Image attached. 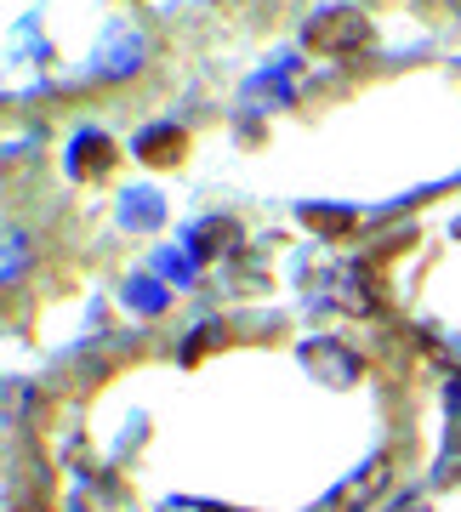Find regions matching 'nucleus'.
I'll use <instances>...</instances> for the list:
<instances>
[{"instance_id": "nucleus-1", "label": "nucleus", "mask_w": 461, "mask_h": 512, "mask_svg": "<svg viewBox=\"0 0 461 512\" xmlns=\"http://www.w3.org/2000/svg\"><path fill=\"white\" fill-rule=\"evenodd\" d=\"M302 40H308V52H325V57H359L376 40L370 18L359 6H325L314 18L302 23Z\"/></svg>"}, {"instance_id": "nucleus-2", "label": "nucleus", "mask_w": 461, "mask_h": 512, "mask_svg": "<svg viewBox=\"0 0 461 512\" xmlns=\"http://www.w3.org/2000/svg\"><path fill=\"white\" fill-rule=\"evenodd\" d=\"M388 484H393V456H370L348 484H336L331 490L325 512H370L382 495H388Z\"/></svg>"}, {"instance_id": "nucleus-3", "label": "nucleus", "mask_w": 461, "mask_h": 512, "mask_svg": "<svg viewBox=\"0 0 461 512\" xmlns=\"http://www.w3.org/2000/svg\"><path fill=\"white\" fill-rule=\"evenodd\" d=\"M365 279L370 274L359 268V262H342V268L325 274V296H331L336 308H348V313H370V308H376V291H370Z\"/></svg>"}, {"instance_id": "nucleus-4", "label": "nucleus", "mask_w": 461, "mask_h": 512, "mask_svg": "<svg viewBox=\"0 0 461 512\" xmlns=\"http://www.w3.org/2000/svg\"><path fill=\"white\" fill-rule=\"evenodd\" d=\"M308 365L314 370H331V382H359V353H348V348H336V342H314V348H308Z\"/></svg>"}, {"instance_id": "nucleus-5", "label": "nucleus", "mask_w": 461, "mask_h": 512, "mask_svg": "<svg viewBox=\"0 0 461 512\" xmlns=\"http://www.w3.org/2000/svg\"><path fill=\"white\" fill-rule=\"evenodd\" d=\"M74 148H80V154H74V177H92V171H97V177H103V171H109V165H114V143H109V137H103V131H97V137H92V131H86V137H80V143H74Z\"/></svg>"}, {"instance_id": "nucleus-6", "label": "nucleus", "mask_w": 461, "mask_h": 512, "mask_svg": "<svg viewBox=\"0 0 461 512\" xmlns=\"http://www.w3.org/2000/svg\"><path fill=\"white\" fill-rule=\"evenodd\" d=\"M177 148H183V131H177V126H154V131L137 137V154L154 160V165H171V160H177Z\"/></svg>"}, {"instance_id": "nucleus-7", "label": "nucleus", "mask_w": 461, "mask_h": 512, "mask_svg": "<svg viewBox=\"0 0 461 512\" xmlns=\"http://www.w3.org/2000/svg\"><path fill=\"white\" fill-rule=\"evenodd\" d=\"M393 512H433V507H427V495H405V501H399Z\"/></svg>"}, {"instance_id": "nucleus-8", "label": "nucleus", "mask_w": 461, "mask_h": 512, "mask_svg": "<svg viewBox=\"0 0 461 512\" xmlns=\"http://www.w3.org/2000/svg\"><path fill=\"white\" fill-rule=\"evenodd\" d=\"M450 12H456V18H461V0H450Z\"/></svg>"}]
</instances>
